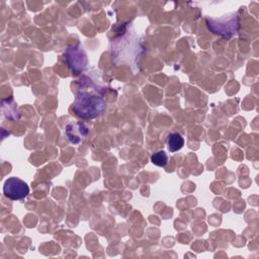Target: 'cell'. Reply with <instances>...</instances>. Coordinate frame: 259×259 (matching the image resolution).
I'll use <instances>...</instances> for the list:
<instances>
[{
	"label": "cell",
	"instance_id": "6da1fadb",
	"mask_svg": "<svg viewBox=\"0 0 259 259\" xmlns=\"http://www.w3.org/2000/svg\"><path fill=\"white\" fill-rule=\"evenodd\" d=\"M105 106V100L101 95L85 90H79L74 100L73 110L78 116L85 119H91L103 113Z\"/></svg>",
	"mask_w": 259,
	"mask_h": 259
},
{
	"label": "cell",
	"instance_id": "7a4b0ae2",
	"mask_svg": "<svg viewBox=\"0 0 259 259\" xmlns=\"http://www.w3.org/2000/svg\"><path fill=\"white\" fill-rule=\"evenodd\" d=\"M65 62L72 72L79 74L87 65V56L79 44L71 45L65 51Z\"/></svg>",
	"mask_w": 259,
	"mask_h": 259
},
{
	"label": "cell",
	"instance_id": "3957f363",
	"mask_svg": "<svg viewBox=\"0 0 259 259\" xmlns=\"http://www.w3.org/2000/svg\"><path fill=\"white\" fill-rule=\"evenodd\" d=\"M3 193L11 200H19L28 195L29 187L23 180L17 177H10L4 182Z\"/></svg>",
	"mask_w": 259,
	"mask_h": 259
},
{
	"label": "cell",
	"instance_id": "277c9868",
	"mask_svg": "<svg viewBox=\"0 0 259 259\" xmlns=\"http://www.w3.org/2000/svg\"><path fill=\"white\" fill-rule=\"evenodd\" d=\"M66 136L72 144H79L88 134V127L82 122H70L65 128Z\"/></svg>",
	"mask_w": 259,
	"mask_h": 259
},
{
	"label": "cell",
	"instance_id": "5b68a950",
	"mask_svg": "<svg viewBox=\"0 0 259 259\" xmlns=\"http://www.w3.org/2000/svg\"><path fill=\"white\" fill-rule=\"evenodd\" d=\"M167 146L170 152L179 151L184 146V139L178 133H172L167 137Z\"/></svg>",
	"mask_w": 259,
	"mask_h": 259
},
{
	"label": "cell",
	"instance_id": "8992f818",
	"mask_svg": "<svg viewBox=\"0 0 259 259\" xmlns=\"http://www.w3.org/2000/svg\"><path fill=\"white\" fill-rule=\"evenodd\" d=\"M151 162L159 167H165L168 163V156L164 151H157L151 156Z\"/></svg>",
	"mask_w": 259,
	"mask_h": 259
}]
</instances>
